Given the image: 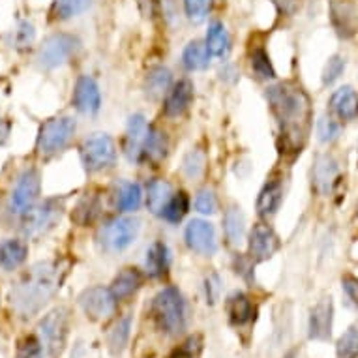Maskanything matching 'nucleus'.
Returning <instances> with one entry per match:
<instances>
[{
  "mask_svg": "<svg viewBox=\"0 0 358 358\" xmlns=\"http://www.w3.org/2000/svg\"><path fill=\"white\" fill-rule=\"evenodd\" d=\"M330 23L336 34L349 40L358 32V13L349 0H330Z\"/></svg>",
  "mask_w": 358,
  "mask_h": 358,
  "instance_id": "16",
  "label": "nucleus"
},
{
  "mask_svg": "<svg viewBox=\"0 0 358 358\" xmlns=\"http://www.w3.org/2000/svg\"><path fill=\"white\" fill-rule=\"evenodd\" d=\"M117 302V296L113 294L111 289L101 287V285L87 289L79 296V306L83 308V311L87 313V317L94 319V321L109 319L111 315H115Z\"/></svg>",
  "mask_w": 358,
  "mask_h": 358,
  "instance_id": "10",
  "label": "nucleus"
},
{
  "mask_svg": "<svg viewBox=\"0 0 358 358\" xmlns=\"http://www.w3.org/2000/svg\"><path fill=\"white\" fill-rule=\"evenodd\" d=\"M338 358H358V329L351 327L336 343Z\"/></svg>",
  "mask_w": 358,
  "mask_h": 358,
  "instance_id": "38",
  "label": "nucleus"
},
{
  "mask_svg": "<svg viewBox=\"0 0 358 358\" xmlns=\"http://www.w3.org/2000/svg\"><path fill=\"white\" fill-rule=\"evenodd\" d=\"M64 278V266L59 261L36 263L13 285L10 302L21 317H34L53 299Z\"/></svg>",
  "mask_w": 358,
  "mask_h": 358,
  "instance_id": "2",
  "label": "nucleus"
},
{
  "mask_svg": "<svg viewBox=\"0 0 358 358\" xmlns=\"http://www.w3.org/2000/svg\"><path fill=\"white\" fill-rule=\"evenodd\" d=\"M40 173L36 169H27L17 178V184L12 192L10 208L13 214H27L34 206L38 195H40Z\"/></svg>",
  "mask_w": 358,
  "mask_h": 358,
  "instance_id": "11",
  "label": "nucleus"
},
{
  "mask_svg": "<svg viewBox=\"0 0 358 358\" xmlns=\"http://www.w3.org/2000/svg\"><path fill=\"white\" fill-rule=\"evenodd\" d=\"M152 317L162 332L178 336L186 329V300L176 287H165L152 302Z\"/></svg>",
  "mask_w": 358,
  "mask_h": 358,
  "instance_id": "3",
  "label": "nucleus"
},
{
  "mask_svg": "<svg viewBox=\"0 0 358 358\" xmlns=\"http://www.w3.org/2000/svg\"><path fill=\"white\" fill-rule=\"evenodd\" d=\"M171 88V71L164 66H156L147 73L145 79V90L152 100H158L164 94H167Z\"/></svg>",
  "mask_w": 358,
  "mask_h": 358,
  "instance_id": "30",
  "label": "nucleus"
},
{
  "mask_svg": "<svg viewBox=\"0 0 358 358\" xmlns=\"http://www.w3.org/2000/svg\"><path fill=\"white\" fill-rule=\"evenodd\" d=\"M141 223L136 217H113L101 227V246L109 252H122L136 242Z\"/></svg>",
  "mask_w": 358,
  "mask_h": 358,
  "instance_id": "8",
  "label": "nucleus"
},
{
  "mask_svg": "<svg viewBox=\"0 0 358 358\" xmlns=\"http://www.w3.org/2000/svg\"><path fill=\"white\" fill-rule=\"evenodd\" d=\"M217 293H220V278L216 274L206 278V299L210 304H214L217 299Z\"/></svg>",
  "mask_w": 358,
  "mask_h": 358,
  "instance_id": "46",
  "label": "nucleus"
},
{
  "mask_svg": "<svg viewBox=\"0 0 358 358\" xmlns=\"http://www.w3.org/2000/svg\"><path fill=\"white\" fill-rule=\"evenodd\" d=\"M330 109L340 120H355L358 117V94L351 87H341L330 98Z\"/></svg>",
  "mask_w": 358,
  "mask_h": 358,
  "instance_id": "20",
  "label": "nucleus"
},
{
  "mask_svg": "<svg viewBox=\"0 0 358 358\" xmlns=\"http://www.w3.org/2000/svg\"><path fill=\"white\" fill-rule=\"evenodd\" d=\"M98 210H100V205H98V197L94 195H85L79 203H77L76 210L71 212V220L79 225H88L92 223L98 216Z\"/></svg>",
  "mask_w": 358,
  "mask_h": 358,
  "instance_id": "34",
  "label": "nucleus"
},
{
  "mask_svg": "<svg viewBox=\"0 0 358 358\" xmlns=\"http://www.w3.org/2000/svg\"><path fill=\"white\" fill-rule=\"evenodd\" d=\"M223 231H225V236H227L229 244H233V246H238L241 242H244V236H246V217H244L238 206H229L225 210Z\"/></svg>",
  "mask_w": 358,
  "mask_h": 358,
  "instance_id": "27",
  "label": "nucleus"
},
{
  "mask_svg": "<svg viewBox=\"0 0 358 358\" xmlns=\"http://www.w3.org/2000/svg\"><path fill=\"white\" fill-rule=\"evenodd\" d=\"M210 59L212 55L210 51H208V48H206L205 41L194 40L189 41L188 45L184 48L182 64L188 71L205 70V68H208V64H210Z\"/></svg>",
  "mask_w": 358,
  "mask_h": 358,
  "instance_id": "28",
  "label": "nucleus"
},
{
  "mask_svg": "<svg viewBox=\"0 0 358 358\" xmlns=\"http://www.w3.org/2000/svg\"><path fill=\"white\" fill-rule=\"evenodd\" d=\"M38 330L41 336V345L49 358H59L60 352L64 351L66 336H68V310L57 308L48 313L41 319Z\"/></svg>",
  "mask_w": 358,
  "mask_h": 358,
  "instance_id": "7",
  "label": "nucleus"
},
{
  "mask_svg": "<svg viewBox=\"0 0 358 358\" xmlns=\"http://www.w3.org/2000/svg\"><path fill=\"white\" fill-rule=\"evenodd\" d=\"M79 45H81V41L73 34L59 32V34L49 36L48 40H43L40 51H38V64L43 70H55V68L66 64L77 53Z\"/></svg>",
  "mask_w": 358,
  "mask_h": 358,
  "instance_id": "5",
  "label": "nucleus"
},
{
  "mask_svg": "<svg viewBox=\"0 0 358 358\" xmlns=\"http://www.w3.org/2000/svg\"><path fill=\"white\" fill-rule=\"evenodd\" d=\"M340 136V124L332 120L330 117L323 115V117L317 120V137L319 141L330 143L334 141L336 137Z\"/></svg>",
  "mask_w": 358,
  "mask_h": 358,
  "instance_id": "41",
  "label": "nucleus"
},
{
  "mask_svg": "<svg viewBox=\"0 0 358 358\" xmlns=\"http://www.w3.org/2000/svg\"><path fill=\"white\" fill-rule=\"evenodd\" d=\"M71 103H73L77 111L85 113V115H94V113L100 111L101 94L98 83L88 76L79 77L76 83V88H73Z\"/></svg>",
  "mask_w": 358,
  "mask_h": 358,
  "instance_id": "15",
  "label": "nucleus"
},
{
  "mask_svg": "<svg viewBox=\"0 0 358 358\" xmlns=\"http://www.w3.org/2000/svg\"><path fill=\"white\" fill-rule=\"evenodd\" d=\"M338 178V162L329 154L319 156L313 165V188L321 195H329L332 192Z\"/></svg>",
  "mask_w": 358,
  "mask_h": 358,
  "instance_id": "19",
  "label": "nucleus"
},
{
  "mask_svg": "<svg viewBox=\"0 0 358 358\" xmlns=\"http://www.w3.org/2000/svg\"><path fill=\"white\" fill-rule=\"evenodd\" d=\"M129 329H131V321H129L128 315L118 319L117 324L111 329V332H109V349L113 351V355H120L124 351V347L128 343Z\"/></svg>",
  "mask_w": 358,
  "mask_h": 358,
  "instance_id": "36",
  "label": "nucleus"
},
{
  "mask_svg": "<svg viewBox=\"0 0 358 358\" xmlns=\"http://www.w3.org/2000/svg\"><path fill=\"white\" fill-rule=\"evenodd\" d=\"M343 70H345V59H341L340 55H334L332 59H329V62H327L323 70L324 85H332V83L338 81L341 73H343Z\"/></svg>",
  "mask_w": 358,
  "mask_h": 358,
  "instance_id": "43",
  "label": "nucleus"
},
{
  "mask_svg": "<svg viewBox=\"0 0 358 358\" xmlns=\"http://www.w3.org/2000/svg\"><path fill=\"white\" fill-rule=\"evenodd\" d=\"M194 101V83L189 79H180L169 88V92L165 94L164 113L165 117L176 118L188 111L189 106Z\"/></svg>",
  "mask_w": 358,
  "mask_h": 358,
  "instance_id": "18",
  "label": "nucleus"
},
{
  "mask_svg": "<svg viewBox=\"0 0 358 358\" xmlns=\"http://www.w3.org/2000/svg\"><path fill=\"white\" fill-rule=\"evenodd\" d=\"M248 250H250V259L253 263H263V261L274 257V253L280 250V238H278L276 231L263 222L255 223L250 233Z\"/></svg>",
  "mask_w": 358,
  "mask_h": 358,
  "instance_id": "12",
  "label": "nucleus"
},
{
  "mask_svg": "<svg viewBox=\"0 0 358 358\" xmlns=\"http://www.w3.org/2000/svg\"><path fill=\"white\" fill-rule=\"evenodd\" d=\"M266 100L280 128V150L296 156L304 147L311 126L310 98L299 85L280 83L268 88Z\"/></svg>",
  "mask_w": 358,
  "mask_h": 358,
  "instance_id": "1",
  "label": "nucleus"
},
{
  "mask_svg": "<svg viewBox=\"0 0 358 358\" xmlns=\"http://www.w3.org/2000/svg\"><path fill=\"white\" fill-rule=\"evenodd\" d=\"M250 64H252V70L257 76V79L268 81V79L276 77V70L272 66L271 57H268V53L263 48L253 49L252 55H250Z\"/></svg>",
  "mask_w": 358,
  "mask_h": 358,
  "instance_id": "35",
  "label": "nucleus"
},
{
  "mask_svg": "<svg viewBox=\"0 0 358 358\" xmlns=\"http://www.w3.org/2000/svg\"><path fill=\"white\" fill-rule=\"evenodd\" d=\"M182 169L189 178H197V176H201V173L205 171V154L199 152V150H192V152L184 158Z\"/></svg>",
  "mask_w": 358,
  "mask_h": 358,
  "instance_id": "42",
  "label": "nucleus"
},
{
  "mask_svg": "<svg viewBox=\"0 0 358 358\" xmlns=\"http://www.w3.org/2000/svg\"><path fill=\"white\" fill-rule=\"evenodd\" d=\"M77 124L71 117H57L49 118L48 122L41 124L38 131V141L36 148L41 156H53L62 152L76 136Z\"/></svg>",
  "mask_w": 358,
  "mask_h": 358,
  "instance_id": "4",
  "label": "nucleus"
},
{
  "mask_svg": "<svg viewBox=\"0 0 358 358\" xmlns=\"http://www.w3.org/2000/svg\"><path fill=\"white\" fill-rule=\"evenodd\" d=\"M167 154V137L164 131H159L156 128H150V136L145 145V152H143V159H148L152 164H158L165 158Z\"/></svg>",
  "mask_w": 358,
  "mask_h": 358,
  "instance_id": "33",
  "label": "nucleus"
},
{
  "mask_svg": "<svg viewBox=\"0 0 358 358\" xmlns=\"http://www.w3.org/2000/svg\"><path fill=\"white\" fill-rule=\"evenodd\" d=\"M206 48L210 51L212 59H220L223 60L231 51V38L229 32L225 30L223 23L220 21H214V23L208 27L206 30Z\"/></svg>",
  "mask_w": 358,
  "mask_h": 358,
  "instance_id": "24",
  "label": "nucleus"
},
{
  "mask_svg": "<svg viewBox=\"0 0 358 358\" xmlns=\"http://www.w3.org/2000/svg\"><path fill=\"white\" fill-rule=\"evenodd\" d=\"M173 197L171 184L165 180H152L147 188V206L148 210L156 216H164V210L167 203Z\"/></svg>",
  "mask_w": 358,
  "mask_h": 358,
  "instance_id": "29",
  "label": "nucleus"
},
{
  "mask_svg": "<svg viewBox=\"0 0 358 358\" xmlns=\"http://www.w3.org/2000/svg\"><path fill=\"white\" fill-rule=\"evenodd\" d=\"M115 159H117V147L107 134H96L85 139L81 145V162L88 173L107 169L115 164Z\"/></svg>",
  "mask_w": 358,
  "mask_h": 358,
  "instance_id": "6",
  "label": "nucleus"
},
{
  "mask_svg": "<svg viewBox=\"0 0 358 358\" xmlns=\"http://www.w3.org/2000/svg\"><path fill=\"white\" fill-rule=\"evenodd\" d=\"M184 238L189 250L199 255H214L217 250L216 229L210 222L205 220H192L186 227Z\"/></svg>",
  "mask_w": 358,
  "mask_h": 358,
  "instance_id": "13",
  "label": "nucleus"
},
{
  "mask_svg": "<svg viewBox=\"0 0 358 358\" xmlns=\"http://www.w3.org/2000/svg\"><path fill=\"white\" fill-rule=\"evenodd\" d=\"M143 285V274L139 272V268H134V266H128V268H122L118 272V276L113 280L111 291L113 294L117 296V300L129 299L131 294L137 293Z\"/></svg>",
  "mask_w": 358,
  "mask_h": 358,
  "instance_id": "23",
  "label": "nucleus"
},
{
  "mask_svg": "<svg viewBox=\"0 0 358 358\" xmlns=\"http://www.w3.org/2000/svg\"><path fill=\"white\" fill-rule=\"evenodd\" d=\"M341 287L345 291L347 299L351 300L352 304L358 308V278L351 276V274H345L341 278Z\"/></svg>",
  "mask_w": 358,
  "mask_h": 358,
  "instance_id": "45",
  "label": "nucleus"
},
{
  "mask_svg": "<svg viewBox=\"0 0 358 358\" xmlns=\"http://www.w3.org/2000/svg\"><path fill=\"white\" fill-rule=\"evenodd\" d=\"M225 310H227L231 324H235V327H244V324L252 323L253 313H255L252 300L248 299V294H244L242 291H235L227 296Z\"/></svg>",
  "mask_w": 358,
  "mask_h": 358,
  "instance_id": "21",
  "label": "nucleus"
},
{
  "mask_svg": "<svg viewBox=\"0 0 358 358\" xmlns=\"http://www.w3.org/2000/svg\"><path fill=\"white\" fill-rule=\"evenodd\" d=\"M10 131H12V124L8 122L6 118L0 117V145H4L10 137Z\"/></svg>",
  "mask_w": 358,
  "mask_h": 358,
  "instance_id": "48",
  "label": "nucleus"
},
{
  "mask_svg": "<svg viewBox=\"0 0 358 358\" xmlns=\"http://www.w3.org/2000/svg\"><path fill=\"white\" fill-rule=\"evenodd\" d=\"M27 255H29V246L24 242L12 238V241H4L0 244V266L4 271H15L27 261Z\"/></svg>",
  "mask_w": 358,
  "mask_h": 358,
  "instance_id": "25",
  "label": "nucleus"
},
{
  "mask_svg": "<svg viewBox=\"0 0 358 358\" xmlns=\"http://www.w3.org/2000/svg\"><path fill=\"white\" fill-rule=\"evenodd\" d=\"M143 203L141 186L136 182H124L117 192V206L122 212H136Z\"/></svg>",
  "mask_w": 358,
  "mask_h": 358,
  "instance_id": "32",
  "label": "nucleus"
},
{
  "mask_svg": "<svg viewBox=\"0 0 358 358\" xmlns=\"http://www.w3.org/2000/svg\"><path fill=\"white\" fill-rule=\"evenodd\" d=\"M212 0H184V12L186 17L194 24H201L210 12Z\"/></svg>",
  "mask_w": 358,
  "mask_h": 358,
  "instance_id": "39",
  "label": "nucleus"
},
{
  "mask_svg": "<svg viewBox=\"0 0 358 358\" xmlns=\"http://www.w3.org/2000/svg\"><path fill=\"white\" fill-rule=\"evenodd\" d=\"M332 319H334V308L332 300L323 299L313 306L310 311V321H308V336L310 340L324 341L332 334Z\"/></svg>",
  "mask_w": 358,
  "mask_h": 358,
  "instance_id": "17",
  "label": "nucleus"
},
{
  "mask_svg": "<svg viewBox=\"0 0 358 358\" xmlns=\"http://www.w3.org/2000/svg\"><path fill=\"white\" fill-rule=\"evenodd\" d=\"M145 264H147L148 276H152V278L165 276L167 271H169V264H171L169 248L165 246L164 242H152L150 248L147 250Z\"/></svg>",
  "mask_w": 358,
  "mask_h": 358,
  "instance_id": "26",
  "label": "nucleus"
},
{
  "mask_svg": "<svg viewBox=\"0 0 358 358\" xmlns=\"http://www.w3.org/2000/svg\"><path fill=\"white\" fill-rule=\"evenodd\" d=\"M195 208H197V212H201V214H205V216L216 214L217 212L216 194L208 188L201 189L199 194H197V197H195Z\"/></svg>",
  "mask_w": 358,
  "mask_h": 358,
  "instance_id": "40",
  "label": "nucleus"
},
{
  "mask_svg": "<svg viewBox=\"0 0 358 358\" xmlns=\"http://www.w3.org/2000/svg\"><path fill=\"white\" fill-rule=\"evenodd\" d=\"M23 233L30 238L45 235L60 222L62 216V201L48 199L40 205L32 206L27 214H23Z\"/></svg>",
  "mask_w": 358,
  "mask_h": 358,
  "instance_id": "9",
  "label": "nucleus"
},
{
  "mask_svg": "<svg viewBox=\"0 0 358 358\" xmlns=\"http://www.w3.org/2000/svg\"><path fill=\"white\" fill-rule=\"evenodd\" d=\"M189 210V199L188 195L184 194V192H178L171 197V201L167 203L164 210V217L169 223H178L182 220Z\"/></svg>",
  "mask_w": 358,
  "mask_h": 358,
  "instance_id": "37",
  "label": "nucleus"
},
{
  "mask_svg": "<svg viewBox=\"0 0 358 358\" xmlns=\"http://www.w3.org/2000/svg\"><path fill=\"white\" fill-rule=\"evenodd\" d=\"M194 345V338L188 341V343H184V347L180 351H176L173 357L169 358H197V352H199V347H192Z\"/></svg>",
  "mask_w": 358,
  "mask_h": 358,
  "instance_id": "47",
  "label": "nucleus"
},
{
  "mask_svg": "<svg viewBox=\"0 0 358 358\" xmlns=\"http://www.w3.org/2000/svg\"><path fill=\"white\" fill-rule=\"evenodd\" d=\"M92 4V0H55L51 8V15L55 21H68L71 17L87 12Z\"/></svg>",
  "mask_w": 358,
  "mask_h": 358,
  "instance_id": "31",
  "label": "nucleus"
},
{
  "mask_svg": "<svg viewBox=\"0 0 358 358\" xmlns=\"http://www.w3.org/2000/svg\"><path fill=\"white\" fill-rule=\"evenodd\" d=\"M148 136H150V126L145 117L143 115L129 117L126 136H124V154L129 162H141Z\"/></svg>",
  "mask_w": 358,
  "mask_h": 358,
  "instance_id": "14",
  "label": "nucleus"
},
{
  "mask_svg": "<svg viewBox=\"0 0 358 358\" xmlns=\"http://www.w3.org/2000/svg\"><path fill=\"white\" fill-rule=\"evenodd\" d=\"M36 38V30L32 27V23L29 21H23V23H19L17 30H15V48L17 49H29L32 43H34Z\"/></svg>",
  "mask_w": 358,
  "mask_h": 358,
  "instance_id": "44",
  "label": "nucleus"
},
{
  "mask_svg": "<svg viewBox=\"0 0 358 358\" xmlns=\"http://www.w3.org/2000/svg\"><path fill=\"white\" fill-rule=\"evenodd\" d=\"M283 199V184L280 178L276 180H268L264 184L263 189L259 192L257 197V214L261 217L274 216L282 205Z\"/></svg>",
  "mask_w": 358,
  "mask_h": 358,
  "instance_id": "22",
  "label": "nucleus"
},
{
  "mask_svg": "<svg viewBox=\"0 0 358 358\" xmlns=\"http://www.w3.org/2000/svg\"><path fill=\"white\" fill-rule=\"evenodd\" d=\"M285 358H294V352H287V355H285Z\"/></svg>",
  "mask_w": 358,
  "mask_h": 358,
  "instance_id": "49",
  "label": "nucleus"
}]
</instances>
